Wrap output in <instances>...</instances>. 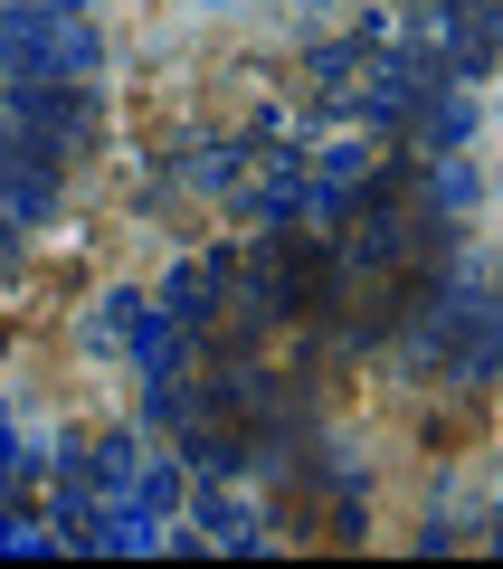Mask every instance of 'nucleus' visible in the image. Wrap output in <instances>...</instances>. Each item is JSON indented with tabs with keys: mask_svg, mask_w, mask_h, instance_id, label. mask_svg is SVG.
Instances as JSON below:
<instances>
[{
	"mask_svg": "<svg viewBox=\"0 0 503 569\" xmlns=\"http://www.w3.org/2000/svg\"><path fill=\"white\" fill-rule=\"evenodd\" d=\"M105 48L67 0H0V77H96Z\"/></svg>",
	"mask_w": 503,
	"mask_h": 569,
	"instance_id": "1",
	"label": "nucleus"
},
{
	"mask_svg": "<svg viewBox=\"0 0 503 569\" xmlns=\"http://www.w3.org/2000/svg\"><path fill=\"white\" fill-rule=\"evenodd\" d=\"M0 123L29 133L48 162L96 152V96H86V77H10L0 86Z\"/></svg>",
	"mask_w": 503,
	"mask_h": 569,
	"instance_id": "2",
	"label": "nucleus"
},
{
	"mask_svg": "<svg viewBox=\"0 0 503 569\" xmlns=\"http://www.w3.org/2000/svg\"><path fill=\"white\" fill-rule=\"evenodd\" d=\"M427 20V67H446V77H484V67L503 58V0H418Z\"/></svg>",
	"mask_w": 503,
	"mask_h": 569,
	"instance_id": "3",
	"label": "nucleus"
},
{
	"mask_svg": "<svg viewBox=\"0 0 503 569\" xmlns=\"http://www.w3.org/2000/svg\"><path fill=\"white\" fill-rule=\"evenodd\" d=\"M58 171L67 162H48L29 133L0 123V228H39L48 209H58Z\"/></svg>",
	"mask_w": 503,
	"mask_h": 569,
	"instance_id": "4",
	"label": "nucleus"
},
{
	"mask_svg": "<svg viewBox=\"0 0 503 569\" xmlns=\"http://www.w3.org/2000/svg\"><path fill=\"white\" fill-rule=\"evenodd\" d=\"M181 503L209 550H266V512H257V493H238V475H200Z\"/></svg>",
	"mask_w": 503,
	"mask_h": 569,
	"instance_id": "5",
	"label": "nucleus"
},
{
	"mask_svg": "<svg viewBox=\"0 0 503 569\" xmlns=\"http://www.w3.org/2000/svg\"><path fill=\"white\" fill-rule=\"evenodd\" d=\"M39 485H48V447H29L20 427H10V408H0V512H20Z\"/></svg>",
	"mask_w": 503,
	"mask_h": 569,
	"instance_id": "6",
	"label": "nucleus"
},
{
	"mask_svg": "<svg viewBox=\"0 0 503 569\" xmlns=\"http://www.w3.org/2000/svg\"><path fill=\"white\" fill-rule=\"evenodd\" d=\"M484 380H503V305H494V332H484Z\"/></svg>",
	"mask_w": 503,
	"mask_h": 569,
	"instance_id": "7",
	"label": "nucleus"
},
{
	"mask_svg": "<svg viewBox=\"0 0 503 569\" xmlns=\"http://www.w3.org/2000/svg\"><path fill=\"white\" fill-rule=\"evenodd\" d=\"M10 247H20V228H0V266H10Z\"/></svg>",
	"mask_w": 503,
	"mask_h": 569,
	"instance_id": "8",
	"label": "nucleus"
},
{
	"mask_svg": "<svg viewBox=\"0 0 503 569\" xmlns=\"http://www.w3.org/2000/svg\"><path fill=\"white\" fill-rule=\"evenodd\" d=\"M484 541H494V550H503V503H494V531H484Z\"/></svg>",
	"mask_w": 503,
	"mask_h": 569,
	"instance_id": "9",
	"label": "nucleus"
},
{
	"mask_svg": "<svg viewBox=\"0 0 503 569\" xmlns=\"http://www.w3.org/2000/svg\"><path fill=\"white\" fill-rule=\"evenodd\" d=\"M67 10H86V0H67Z\"/></svg>",
	"mask_w": 503,
	"mask_h": 569,
	"instance_id": "10",
	"label": "nucleus"
}]
</instances>
